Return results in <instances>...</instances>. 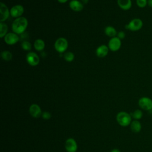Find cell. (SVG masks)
I'll return each mask as SVG.
<instances>
[{
    "mask_svg": "<svg viewBox=\"0 0 152 152\" xmlns=\"http://www.w3.org/2000/svg\"><path fill=\"white\" fill-rule=\"evenodd\" d=\"M28 26V20L24 17H20L13 21L11 26L12 32L17 34H21L24 33Z\"/></svg>",
    "mask_w": 152,
    "mask_h": 152,
    "instance_id": "6da1fadb",
    "label": "cell"
},
{
    "mask_svg": "<svg viewBox=\"0 0 152 152\" xmlns=\"http://www.w3.org/2000/svg\"><path fill=\"white\" fill-rule=\"evenodd\" d=\"M116 121L122 126H127L132 122V117L130 114L126 112H120L116 115Z\"/></svg>",
    "mask_w": 152,
    "mask_h": 152,
    "instance_id": "7a4b0ae2",
    "label": "cell"
},
{
    "mask_svg": "<svg viewBox=\"0 0 152 152\" xmlns=\"http://www.w3.org/2000/svg\"><path fill=\"white\" fill-rule=\"evenodd\" d=\"M142 26L143 22L142 20L138 18H135L131 20L127 24H126L125 28L131 31H137L140 30Z\"/></svg>",
    "mask_w": 152,
    "mask_h": 152,
    "instance_id": "3957f363",
    "label": "cell"
},
{
    "mask_svg": "<svg viewBox=\"0 0 152 152\" xmlns=\"http://www.w3.org/2000/svg\"><path fill=\"white\" fill-rule=\"evenodd\" d=\"M68 47V40L64 37H59L54 43V48L56 52L60 53L65 52Z\"/></svg>",
    "mask_w": 152,
    "mask_h": 152,
    "instance_id": "277c9868",
    "label": "cell"
},
{
    "mask_svg": "<svg viewBox=\"0 0 152 152\" xmlns=\"http://www.w3.org/2000/svg\"><path fill=\"white\" fill-rule=\"evenodd\" d=\"M138 106L141 109L144 110H150L152 109V99L148 97H142L138 102Z\"/></svg>",
    "mask_w": 152,
    "mask_h": 152,
    "instance_id": "5b68a950",
    "label": "cell"
},
{
    "mask_svg": "<svg viewBox=\"0 0 152 152\" xmlns=\"http://www.w3.org/2000/svg\"><path fill=\"white\" fill-rule=\"evenodd\" d=\"M26 61L27 64L31 66L38 65L40 62V58L38 55L34 52H29L26 55Z\"/></svg>",
    "mask_w": 152,
    "mask_h": 152,
    "instance_id": "8992f818",
    "label": "cell"
},
{
    "mask_svg": "<svg viewBox=\"0 0 152 152\" xmlns=\"http://www.w3.org/2000/svg\"><path fill=\"white\" fill-rule=\"evenodd\" d=\"M121 40L117 36L111 38L108 42V48L112 52H116L119 50L121 47Z\"/></svg>",
    "mask_w": 152,
    "mask_h": 152,
    "instance_id": "52a82bcc",
    "label": "cell"
},
{
    "mask_svg": "<svg viewBox=\"0 0 152 152\" xmlns=\"http://www.w3.org/2000/svg\"><path fill=\"white\" fill-rule=\"evenodd\" d=\"M4 39L6 44L8 45H13L16 44L19 41L20 38L18 34L14 32H10L5 35Z\"/></svg>",
    "mask_w": 152,
    "mask_h": 152,
    "instance_id": "ba28073f",
    "label": "cell"
},
{
    "mask_svg": "<svg viewBox=\"0 0 152 152\" xmlns=\"http://www.w3.org/2000/svg\"><path fill=\"white\" fill-rule=\"evenodd\" d=\"M10 10V15L15 18L22 17V15L24 13V9L23 5L18 4L14 6H12Z\"/></svg>",
    "mask_w": 152,
    "mask_h": 152,
    "instance_id": "9c48e42d",
    "label": "cell"
},
{
    "mask_svg": "<svg viewBox=\"0 0 152 152\" xmlns=\"http://www.w3.org/2000/svg\"><path fill=\"white\" fill-rule=\"evenodd\" d=\"M0 21L1 22L5 21L10 15V10L8 7L2 2H0Z\"/></svg>",
    "mask_w": 152,
    "mask_h": 152,
    "instance_id": "30bf717a",
    "label": "cell"
},
{
    "mask_svg": "<svg viewBox=\"0 0 152 152\" xmlns=\"http://www.w3.org/2000/svg\"><path fill=\"white\" fill-rule=\"evenodd\" d=\"M65 147L67 152H76L77 150V144L74 139L69 138L66 140Z\"/></svg>",
    "mask_w": 152,
    "mask_h": 152,
    "instance_id": "8fae6325",
    "label": "cell"
},
{
    "mask_svg": "<svg viewBox=\"0 0 152 152\" xmlns=\"http://www.w3.org/2000/svg\"><path fill=\"white\" fill-rule=\"evenodd\" d=\"M29 113L31 116L37 118L42 116V110L40 106L37 104H32L29 107Z\"/></svg>",
    "mask_w": 152,
    "mask_h": 152,
    "instance_id": "7c38bea8",
    "label": "cell"
},
{
    "mask_svg": "<svg viewBox=\"0 0 152 152\" xmlns=\"http://www.w3.org/2000/svg\"><path fill=\"white\" fill-rule=\"evenodd\" d=\"M69 7L72 11L75 12L81 11L84 8L83 4L79 0H71L69 3Z\"/></svg>",
    "mask_w": 152,
    "mask_h": 152,
    "instance_id": "4fadbf2b",
    "label": "cell"
},
{
    "mask_svg": "<svg viewBox=\"0 0 152 152\" xmlns=\"http://www.w3.org/2000/svg\"><path fill=\"white\" fill-rule=\"evenodd\" d=\"M109 51L108 46L102 45L99 46L96 50V54L99 58H104L107 56Z\"/></svg>",
    "mask_w": 152,
    "mask_h": 152,
    "instance_id": "5bb4252c",
    "label": "cell"
},
{
    "mask_svg": "<svg viewBox=\"0 0 152 152\" xmlns=\"http://www.w3.org/2000/svg\"><path fill=\"white\" fill-rule=\"evenodd\" d=\"M117 4L121 9L125 11L129 10L132 7L131 0H117Z\"/></svg>",
    "mask_w": 152,
    "mask_h": 152,
    "instance_id": "9a60e30c",
    "label": "cell"
},
{
    "mask_svg": "<svg viewBox=\"0 0 152 152\" xmlns=\"http://www.w3.org/2000/svg\"><path fill=\"white\" fill-rule=\"evenodd\" d=\"M141 124L138 120H134L130 124L131 130L134 133H138L141 130Z\"/></svg>",
    "mask_w": 152,
    "mask_h": 152,
    "instance_id": "2e32d148",
    "label": "cell"
},
{
    "mask_svg": "<svg viewBox=\"0 0 152 152\" xmlns=\"http://www.w3.org/2000/svg\"><path fill=\"white\" fill-rule=\"evenodd\" d=\"M104 33L105 34L108 36L110 37L111 38L116 37L117 36V33L118 32L116 31V30L112 26H106L104 28Z\"/></svg>",
    "mask_w": 152,
    "mask_h": 152,
    "instance_id": "e0dca14e",
    "label": "cell"
},
{
    "mask_svg": "<svg viewBox=\"0 0 152 152\" xmlns=\"http://www.w3.org/2000/svg\"><path fill=\"white\" fill-rule=\"evenodd\" d=\"M34 48L38 52L42 51L45 47V43L43 40L42 39H36L33 44Z\"/></svg>",
    "mask_w": 152,
    "mask_h": 152,
    "instance_id": "ac0fdd59",
    "label": "cell"
},
{
    "mask_svg": "<svg viewBox=\"0 0 152 152\" xmlns=\"http://www.w3.org/2000/svg\"><path fill=\"white\" fill-rule=\"evenodd\" d=\"M8 27L4 22H0V37L4 38L8 33Z\"/></svg>",
    "mask_w": 152,
    "mask_h": 152,
    "instance_id": "d6986e66",
    "label": "cell"
},
{
    "mask_svg": "<svg viewBox=\"0 0 152 152\" xmlns=\"http://www.w3.org/2000/svg\"><path fill=\"white\" fill-rule=\"evenodd\" d=\"M1 58H2L3 60L5 61H10L12 59V54L11 52L8 50H3L1 53Z\"/></svg>",
    "mask_w": 152,
    "mask_h": 152,
    "instance_id": "ffe728a7",
    "label": "cell"
},
{
    "mask_svg": "<svg viewBox=\"0 0 152 152\" xmlns=\"http://www.w3.org/2000/svg\"><path fill=\"white\" fill-rule=\"evenodd\" d=\"M131 117L134 119V120H140L142 118L143 113L141 110L140 109H136L133 112L130 113Z\"/></svg>",
    "mask_w": 152,
    "mask_h": 152,
    "instance_id": "44dd1931",
    "label": "cell"
},
{
    "mask_svg": "<svg viewBox=\"0 0 152 152\" xmlns=\"http://www.w3.org/2000/svg\"><path fill=\"white\" fill-rule=\"evenodd\" d=\"M74 58H75V55L74 53L70 51L65 52L64 55V59H65V61L68 62H71L73 61V60L74 59Z\"/></svg>",
    "mask_w": 152,
    "mask_h": 152,
    "instance_id": "7402d4cb",
    "label": "cell"
},
{
    "mask_svg": "<svg viewBox=\"0 0 152 152\" xmlns=\"http://www.w3.org/2000/svg\"><path fill=\"white\" fill-rule=\"evenodd\" d=\"M21 48L26 51H30L31 49V44L30 42L24 40L21 43Z\"/></svg>",
    "mask_w": 152,
    "mask_h": 152,
    "instance_id": "603a6c76",
    "label": "cell"
},
{
    "mask_svg": "<svg viewBox=\"0 0 152 152\" xmlns=\"http://www.w3.org/2000/svg\"><path fill=\"white\" fill-rule=\"evenodd\" d=\"M136 4L139 8H143L147 5V0H136Z\"/></svg>",
    "mask_w": 152,
    "mask_h": 152,
    "instance_id": "cb8c5ba5",
    "label": "cell"
},
{
    "mask_svg": "<svg viewBox=\"0 0 152 152\" xmlns=\"http://www.w3.org/2000/svg\"><path fill=\"white\" fill-rule=\"evenodd\" d=\"M51 116H51L50 113L49 112H47V111L43 112L42 114V117L43 118V119H44L45 120H48V119H50Z\"/></svg>",
    "mask_w": 152,
    "mask_h": 152,
    "instance_id": "d4e9b609",
    "label": "cell"
},
{
    "mask_svg": "<svg viewBox=\"0 0 152 152\" xmlns=\"http://www.w3.org/2000/svg\"><path fill=\"white\" fill-rule=\"evenodd\" d=\"M119 39H120L121 40L124 39L125 37V33L124 31H120L119 32H118L117 33V36H116Z\"/></svg>",
    "mask_w": 152,
    "mask_h": 152,
    "instance_id": "484cf974",
    "label": "cell"
},
{
    "mask_svg": "<svg viewBox=\"0 0 152 152\" xmlns=\"http://www.w3.org/2000/svg\"><path fill=\"white\" fill-rule=\"evenodd\" d=\"M147 5L149 7L152 8V0H147Z\"/></svg>",
    "mask_w": 152,
    "mask_h": 152,
    "instance_id": "4316f807",
    "label": "cell"
},
{
    "mask_svg": "<svg viewBox=\"0 0 152 152\" xmlns=\"http://www.w3.org/2000/svg\"><path fill=\"white\" fill-rule=\"evenodd\" d=\"M59 3L61 4H65V2H66L68 0H57Z\"/></svg>",
    "mask_w": 152,
    "mask_h": 152,
    "instance_id": "83f0119b",
    "label": "cell"
},
{
    "mask_svg": "<svg viewBox=\"0 0 152 152\" xmlns=\"http://www.w3.org/2000/svg\"><path fill=\"white\" fill-rule=\"evenodd\" d=\"M111 152H121V151H120L119 150H118V149H117V148H114V149H113V150L111 151Z\"/></svg>",
    "mask_w": 152,
    "mask_h": 152,
    "instance_id": "f1b7e54d",
    "label": "cell"
},
{
    "mask_svg": "<svg viewBox=\"0 0 152 152\" xmlns=\"http://www.w3.org/2000/svg\"><path fill=\"white\" fill-rule=\"evenodd\" d=\"M81 2L83 3V4H87L88 3V2L89 1V0H81Z\"/></svg>",
    "mask_w": 152,
    "mask_h": 152,
    "instance_id": "f546056e",
    "label": "cell"
}]
</instances>
